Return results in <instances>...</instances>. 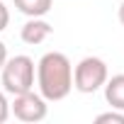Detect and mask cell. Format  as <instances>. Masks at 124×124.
I'll return each instance as SVG.
<instances>
[{
  "label": "cell",
  "instance_id": "277c9868",
  "mask_svg": "<svg viewBox=\"0 0 124 124\" xmlns=\"http://www.w3.org/2000/svg\"><path fill=\"white\" fill-rule=\"evenodd\" d=\"M10 112L20 119V122H27V124H34V122H41L46 117V100L32 90L27 93H20L15 95L12 105H10Z\"/></svg>",
  "mask_w": 124,
  "mask_h": 124
},
{
  "label": "cell",
  "instance_id": "8992f818",
  "mask_svg": "<svg viewBox=\"0 0 124 124\" xmlns=\"http://www.w3.org/2000/svg\"><path fill=\"white\" fill-rule=\"evenodd\" d=\"M105 100L109 102L112 109L124 112V73L112 76L109 80H105Z\"/></svg>",
  "mask_w": 124,
  "mask_h": 124
},
{
  "label": "cell",
  "instance_id": "6da1fadb",
  "mask_svg": "<svg viewBox=\"0 0 124 124\" xmlns=\"http://www.w3.org/2000/svg\"><path fill=\"white\" fill-rule=\"evenodd\" d=\"M37 85H39V95L49 102L68 97V93L73 90V66L68 56L61 51L44 54L37 63Z\"/></svg>",
  "mask_w": 124,
  "mask_h": 124
},
{
  "label": "cell",
  "instance_id": "9c48e42d",
  "mask_svg": "<svg viewBox=\"0 0 124 124\" xmlns=\"http://www.w3.org/2000/svg\"><path fill=\"white\" fill-rule=\"evenodd\" d=\"M8 117H10V102H8V97L3 93H0V124H5Z\"/></svg>",
  "mask_w": 124,
  "mask_h": 124
},
{
  "label": "cell",
  "instance_id": "52a82bcc",
  "mask_svg": "<svg viewBox=\"0 0 124 124\" xmlns=\"http://www.w3.org/2000/svg\"><path fill=\"white\" fill-rule=\"evenodd\" d=\"M12 3H15V8H17L22 15H27V17H44V15L51 10L54 0H12Z\"/></svg>",
  "mask_w": 124,
  "mask_h": 124
},
{
  "label": "cell",
  "instance_id": "ba28073f",
  "mask_svg": "<svg viewBox=\"0 0 124 124\" xmlns=\"http://www.w3.org/2000/svg\"><path fill=\"white\" fill-rule=\"evenodd\" d=\"M95 122L97 124H124V114H122V109H112V112H102V114H97L95 117Z\"/></svg>",
  "mask_w": 124,
  "mask_h": 124
},
{
  "label": "cell",
  "instance_id": "8fae6325",
  "mask_svg": "<svg viewBox=\"0 0 124 124\" xmlns=\"http://www.w3.org/2000/svg\"><path fill=\"white\" fill-rule=\"evenodd\" d=\"M5 61H8V46L0 41V71H3V66H5Z\"/></svg>",
  "mask_w": 124,
  "mask_h": 124
},
{
  "label": "cell",
  "instance_id": "3957f363",
  "mask_svg": "<svg viewBox=\"0 0 124 124\" xmlns=\"http://www.w3.org/2000/svg\"><path fill=\"white\" fill-rule=\"evenodd\" d=\"M107 80V63L97 56H85L73 71V88L78 93H95Z\"/></svg>",
  "mask_w": 124,
  "mask_h": 124
},
{
  "label": "cell",
  "instance_id": "5b68a950",
  "mask_svg": "<svg viewBox=\"0 0 124 124\" xmlns=\"http://www.w3.org/2000/svg\"><path fill=\"white\" fill-rule=\"evenodd\" d=\"M54 32V27L49 24V22H44L41 17H32L24 27H22V41L24 44H32V46H37V44H41L44 39H49V34Z\"/></svg>",
  "mask_w": 124,
  "mask_h": 124
},
{
  "label": "cell",
  "instance_id": "30bf717a",
  "mask_svg": "<svg viewBox=\"0 0 124 124\" xmlns=\"http://www.w3.org/2000/svg\"><path fill=\"white\" fill-rule=\"evenodd\" d=\"M10 24V12H8V8H5V3L0 0V32H3L5 27Z\"/></svg>",
  "mask_w": 124,
  "mask_h": 124
},
{
  "label": "cell",
  "instance_id": "7c38bea8",
  "mask_svg": "<svg viewBox=\"0 0 124 124\" xmlns=\"http://www.w3.org/2000/svg\"><path fill=\"white\" fill-rule=\"evenodd\" d=\"M119 22H122V24H124V3H122V5H119Z\"/></svg>",
  "mask_w": 124,
  "mask_h": 124
},
{
  "label": "cell",
  "instance_id": "7a4b0ae2",
  "mask_svg": "<svg viewBox=\"0 0 124 124\" xmlns=\"http://www.w3.org/2000/svg\"><path fill=\"white\" fill-rule=\"evenodd\" d=\"M34 85V61L29 56L8 58L3 66V88L10 95H20L32 90Z\"/></svg>",
  "mask_w": 124,
  "mask_h": 124
}]
</instances>
